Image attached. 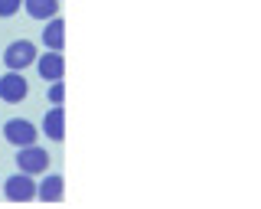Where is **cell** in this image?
Listing matches in <instances>:
<instances>
[{"mask_svg":"<svg viewBox=\"0 0 261 209\" xmlns=\"http://www.w3.org/2000/svg\"><path fill=\"white\" fill-rule=\"evenodd\" d=\"M46 98H49V104H65V82H62V79L49 82V88H46Z\"/></svg>","mask_w":261,"mask_h":209,"instance_id":"obj_11","label":"cell"},{"mask_svg":"<svg viewBox=\"0 0 261 209\" xmlns=\"http://www.w3.org/2000/svg\"><path fill=\"white\" fill-rule=\"evenodd\" d=\"M16 167L30 176H43L49 170V154L39 144H27V147H16Z\"/></svg>","mask_w":261,"mask_h":209,"instance_id":"obj_2","label":"cell"},{"mask_svg":"<svg viewBox=\"0 0 261 209\" xmlns=\"http://www.w3.org/2000/svg\"><path fill=\"white\" fill-rule=\"evenodd\" d=\"M23 10L33 20H49L59 13V0H23Z\"/></svg>","mask_w":261,"mask_h":209,"instance_id":"obj_10","label":"cell"},{"mask_svg":"<svg viewBox=\"0 0 261 209\" xmlns=\"http://www.w3.org/2000/svg\"><path fill=\"white\" fill-rule=\"evenodd\" d=\"M23 10V0H0V17H13V13Z\"/></svg>","mask_w":261,"mask_h":209,"instance_id":"obj_12","label":"cell"},{"mask_svg":"<svg viewBox=\"0 0 261 209\" xmlns=\"http://www.w3.org/2000/svg\"><path fill=\"white\" fill-rule=\"evenodd\" d=\"M33 62H36V46H33V39H13L4 49V66L13 69V72L30 69Z\"/></svg>","mask_w":261,"mask_h":209,"instance_id":"obj_1","label":"cell"},{"mask_svg":"<svg viewBox=\"0 0 261 209\" xmlns=\"http://www.w3.org/2000/svg\"><path fill=\"white\" fill-rule=\"evenodd\" d=\"M43 134L49 141H65V108L62 104H53V108L43 115Z\"/></svg>","mask_w":261,"mask_h":209,"instance_id":"obj_8","label":"cell"},{"mask_svg":"<svg viewBox=\"0 0 261 209\" xmlns=\"http://www.w3.org/2000/svg\"><path fill=\"white\" fill-rule=\"evenodd\" d=\"M43 23H46V27H43V46H46V49L62 53L65 49V20L56 13V17H49Z\"/></svg>","mask_w":261,"mask_h":209,"instance_id":"obj_9","label":"cell"},{"mask_svg":"<svg viewBox=\"0 0 261 209\" xmlns=\"http://www.w3.org/2000/svg\"><path fill=\"white\" fill-rule=\"evenodd\" d=\"M4 196L10 199V203H30V199H36V180H33L30 173H13L4 180Z\"/></svg>","mask_w":261,"mask_h":209,"instance_id":"obj_4","label":"cell"},{"mask_svg":"<svg viewBox=\"0 0 261 209\" xmlns=\"http://www.w3.org/2000/svg\"><path fill=\"white\" fill-rule=\"evenodd\" d=\"M27 95H30V82L23 79V72L7 69L4 79H0V98H4L7 104H20Z\"/></svg>","mask_w":261,"mask_h":209,"instance_id":"obj_5","label":"cell"},{"mask_svg":"<svg viewBox=\"0 0 261 209\" xmlns=\"http://www.w3.org/2000/svg\"><path fill=\"white\" fill-rule=\"evenodd\" d=\"M62 196H65L62 173H43V180L36 183V199H43V203H62Z\"/></svg>","mask_w":261,"mask_h":209,"instance_id":"obj_7","label":"cell"},{"mask_svg":"<svg viewBox=\"0 0 261 209\" xmlns=\"http://www.w3.org/2000/svg\"><path fill=\"white\" fill-rule=\"evenodd\" d=\"M33 66L39 69V75L46 79V82H56V79H65V56L56 53V49H46L43 56H36V62Z\"/></svg>","mask_w":261,"mask_h":209,"instance_id":"obj_6","label":"cell"},{"mask_svg":"<svg viewBox=\"0 0 261 209\" xmlns=\"http://www.w3.org/2000/svg\"><path fill=\"white\" fill-rule=\"evenodd\" d=\"M36 138H39V127L30 118H10V121H4V141L13 144V147L36 144Z\"/></svg>","mask_w":261,"mask_h":209,"instance_id":"obj_3","label":"cell"}]
</instances>
